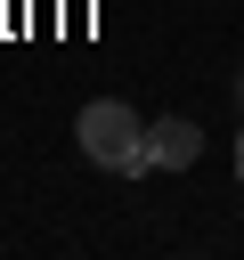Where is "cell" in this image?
Instances as JSON below:
<instances>
[{
	"mask_svg": "<svg viewBox=\"0 0 244 260\" xmlns=\"http://www.w3.org/2000/svg\"><path fill=\"white\" fill-rule=\"evenodd\" d=\"M146 130H155V122H138L122 98H89V106L73 114V138H81V154H89L98 171H146Z\"/></svg>",
	"mask_w": 244,
	"mask_h": 260,
	"instance_id": "1",
	"label": "cell"
},
{
	"mask_svg": "<svg viewBox=\"0 0 244 260\" xmlns=\"http://www.w3.org/2000/svg\"><path fill=\"white\" fill-rule=\"evenodd\" d=\"M195 154H203V130L195 122H155L146 130V171H195Z\"/></svg>",
	"mask_w": 244,
	"mask_h": 260,
	"instance_id": "2",
	"label": "cell"
},
{
	"mask_svg": "<svg viewBox=\"0 0 244 260\" xmlns=\"http://www.w3.org/2000/svg\"><path fill=\"white\" fill-rule=\"evenodd\" d=\"M236 171H244V138H236Z\"/></svg>",
	"mask_w": 244,
	"mask_h": 260,
	"instance_id": "3",
	"label": "cell"
}]
</instances>
